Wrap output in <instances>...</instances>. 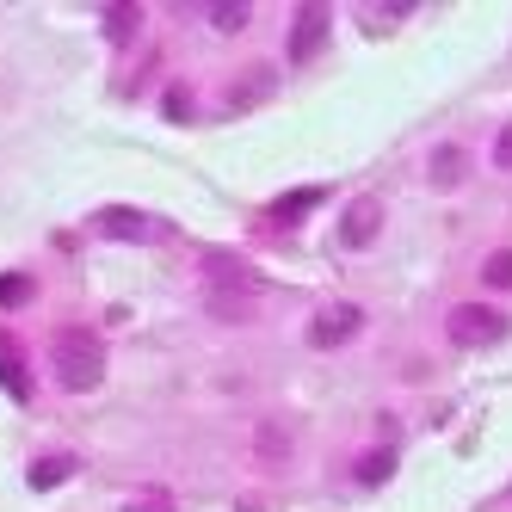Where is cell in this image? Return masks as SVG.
<instances>
[{
  "label": "cell",
  "mask_w": 512,
  "mask_h": 512,
  "mask_svg": "<svg viewBox=\"0 0 512 512\" xmlns=\"http://www.w3.org/2000/svg\"><path fill=\"white\" fill-rule=\"evenodd\" d=\"M204 290H210V309L216 315H247V303L253 297H260V272H253V266H241L235 260V253H210V260H204Z\"/></svg>",
  "instance_id": "cell-1"
},
{
  "label": "cell",
  "mask_w": 512,
  "mask_h": 512,
  "mask_svg": "<svg viewBox=\"0 0 512 512\" xmlns=\"http://www.w3.org/2000/svg\"><path fill=\"white\" fill-rule=\"evenodd\" d=\"M99 377H105V346H99V334L62 327V334H56V383L62 389H93Z\"/></svg>",
  "instance_id": "cell-2"
},
{
  "label": "cell",
  "mask_w": 512,
  "mask_h": 512,
  "mask_svg": "<svg viewBox=\"0 0 512 512\" xmlns=\"http://www.w3.org/2000/svg\"><path fill=\"white\" fill-rule=\"evenodd\" d=\"M506 315L500 309H482V303H463V309H451V321H445V334H451V346H500L506 340Z\"/></svg>",
  "instance_id": "cell-3"
},
{
  "label": "cell",
  "mask_w": 512,
  "mask_h": 512,
  "mask_svg": "<svg viewBox=\"0 0 512 512\" xmlns=\"http://www.w3.org/2000/svg\"><path fill=\"white\" fill-rule=\"evenodd\" d=\"M358 327H364V309L358 303H334V309H321L309 321V346H346Z\"/></svg>",
  "instance_id": "cell-4"
},
{
  "label": "cell",
  "mask_w": 512,
  "mask_h": 512,
  "mask_svg": "<svg viewBox=\"0 0 512 512\" xmlns=\"http://www.w3.org/2000/svg\"><path fill=\"white\" fill-rule=\"evenodd\" d=\"M327 44V7H297V25H290V62H315Z\"/></svg>",
  "instance_id": "cell-5"
},
{
  "label": "cell",
  "mask_w": 512,
  "mask_h": 512,
  "mask_svg": "<svg viewBox=\"0 0 512 512\" xmlns=\"http://www.w3.org/2000/svg\"><path fill=\"white\" fill-rule=\"evenodd\" d=\"M377 229H383V204H377V198H358V204L340 216V241H346V247H371Z\"/></svg>",
  "instance_id": "cell-6"
},
{
  "label": "cell",
  "mask_w": 512,
  "mask_h": 512,
  "mask_svg": "<svg viewBox=\"0 0 512 512\" xmlns=\"http://www.w3.org/2000/svg\"><path fill=\"white\" fill-rule=\"evenodd\" d=\"M463 173H469V155L457 149V142H445V149H432V167H426V179L438 192H451V186H463Z\"/></svg>",
  "instance_id": "cell-7"
},
{
  "label": "cell",
  "mask_w": 512,
  "mask_h": 512,
  "mask_svg": "<svg viewBox=\"0 0 512 512\" xmlns=\"http://www.w3.org/2000/svg\"><path fill=\"white\" fill-rule=\"evenodd\" d=\"M315 204H327V192H321V186H297V192H284V198L272 204V223H278V229H290V223H303Z\"/></svg>",
  "instance_id": "cell-8"
},
{
  "label": "cell",
  "mask_w": 512,
  "mask_h": 512,
  "mask_svg": "<svg viewBox=\"0 0 512 512\" xmlns=\"http://www.w3.org/2000/svg\"><path fill=\"white\" fill-rule=\"evenodd\" d=\"M0 383H7L13 401H31V377H25V364H19V346L0 334Z\"/></svg>",
  "instance_id": "cell-9"
},
{
  "label": "cell",
  "mask_w": 512,
  "mask_h": 512,
  "mask_svg": "<svg viewBox=\"0 0 512 512\" xmlns=\"http://www.w3.org/2000/svg\"><path fill=\"white\" fill-rule=\"evenodd\" d=\"M99 235H130V241H149L155 235V223L142 210H105L99 216Z\"/></svg>",
  "instance_id": "cell-10"
},
{
  "label": "cell",
  "mask_w": 512,
  "mask_h": 512,
  "mask_svg": "<svg viewBox=\"0 0 512 512\" xmlns=\"http://www.w3.org/2000/svg\"><path fill=\"white\" fill-rule=\"evenodd\" d=\"M62 475H75V457H50V463H38V469H31V488H56Z\"/></svg>",
  "instance_id": "cell-11"
},
{
  "label": "cell",
  "mask_w": 512,
  "mask_h": 512,
  "mask_svg": "<svg viewBox=\"0 0 512 512\" xmlns=\"http://www.w3.org/2000/svg\"><path fill=\"white\" fill-rule=\"evenodd\" d=\"M482 278H488L494 290H512V247H500V253H488V266H482Z\"/></svg>",
  "instance_id": "cell-12"
},
{
  "label": "cell",
  "mask_w": 512,
  "mask_h": 512,
  "mask_svg": "<svg viewBox=\"0 0 512 512\" xmlns=\"http://www.w3.org/2000/svg\"><path fill=\"white\" fill-rule=\"evenodd\" d=\"M389 475H395V451H371L358 463V482H389Z\"/></svg>",
  "instance_id": "cell-13"
},
{
  "label": "cell",
  "mask_w": 512,
  "mask_h": 512,
  "mask_svg": "<svg viewBox=\"0 0 512 512\" xmlns=\"http://www.w3.org/2000/svg\"><path fill=\"white\" fill-rule=\"evenodd\" d=\"M136 25H142V7H105V31L112 38H130Z\"/></svg>",
  "instance_id": "cell-14"
},
{
  "label": "cell",
  "mask_w": 512,
  "mask_h": 512,
  "mask_svg": "<svg viewBox=\"0 0 512 512\" xmlns=\"http://www.w3.org/2000/svg\"><path fill=\"white\" fill-rule=\"evenodd\" d=\"M210 25H216V31H241V25H247V7H241V0H229V7H210Z\"/></svg>",
  "instance_id": "cell-15"
},
{
  "label": "cell",
  "mask_w": 512,
  "mask_h": 512,
  "mask_svg": "<svg viewBox=\"0 0 512 512\" xmlns=\"http://www.w3.org/2000/svg\"><path fill=\"white\" fill-rule=\"evenodd\" d=\"M31 297V278H0V309H19Z\"/></svg>",
  "instance_id": "cell-16"
},
{
  "label": "cell",
  "mask_w": 512,
  "mask_h": 512,
  "mask_svg": "<svg viewBox=\"0 0 512 512\" xmlns=\"http://www.w3.org/2000/svg\"><path fill=\"white\" fill-rule=\"evenodd\" d=\"M284 451H290V438L266 426V432H260V457H266V463H284Z\"/></svg>",
  "instance_id": "cell-17"
},
{
  "label": "cell",
  "mask_w": 512,
  "mask_h": 512,
  "mask_svg": "<svg viewBox=\"0 0 512 512\" xmlns=\"http://www.w3.org/2000/svg\"><path fill=\"white\" fill-rule=\"evenodd\" d=\"M494 167H506L512 173V124L500 130V142H494Z\"/></svg>",
  "instance_id": "cell-18"
},
{
  "label": "cell",
  "mask_w": 512,
  "mask_h": 512,
  "mask_svg": "<svg viewBox=\"0 0 512 512\" xmlns=\"http://www.w3.org/2000/svg\"><path fill=\"white\" fill-rule=\"evenodd\" d=\"M130 512H167V494H142V500H136Z\"/></svg>",
  "instance_id": "cell-19"
}]
</instances>
